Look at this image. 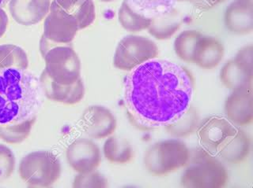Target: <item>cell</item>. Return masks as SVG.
Segmentation results:
<instances>
[{
	"label": "cell",
	"mask_w": 253,
	"mask_h": 188,
	"mask_svg": "<svg viewBox=\"0 0 253 188\" xmlns=\"http://www.w3.org/2000/svg\"><path fill=\"white\" fill-rule=\"evenodd\" d=\"M39 79L27 69H0V125L37 117L42 102Z\"/></svg>",
	"instance_id": "2"
},
{
	"label": "cell",
	"mask_w": 253,
	"mask_h": 188,
	"mask_svg": "<svg viewBox=\"0 0 253 188\" xmlns=\"http://www.w3.org/2000/svg\"><path fill=\"white\" fill-rule=\"evenodd\" d=\"M184 1L191 2L200 10H208L227 0H184Z\"/></svg>",
	"instance_id": "31"
},
{
	"label": "cell",
	"mask_w": 253,
	"mask_h": 188,
	"mask_svg": "<svg viewBox=\"0 0 253 188\" xmlns=\"http://www.w3.org/2000/svg\"><path fill=\"white\" fill-rule=\"evenodd\" d=\"M39 81L42 93L47 99L67 105H74L84 98L85 87L82 78L73 85H59L52 81L43 70Z\"/></svg>",
	"instance_id": "13"
},
{
	"label": "cell",
	"mask_w": 253,
	"mask_h": 188,
	"mask_svg": "<svg viewBox=\"0 0 253 188\" xmlns=\"http://www.w3.org/2000/svg\"><path fill=\"white\" fill-rule=\"evenodd\" d=\"M36 119L37 117H34L21 123L0 125V138L9 144L22 143L30 135Z\"/></svg>",
	"instance_id": "26"
},
{
	"label": "cell",
	"mask_w": 253,
	"mask_h": 188,
	"mask_svg": "<svg viewBox=\"0 0 253 188\" xmlns=\"http://www.w3.org/2000/svg\"><path fill=\"white\" fill-rule=\"evenodd\" d=\"M203 34L196 30H186L177 35L174 41V51L177 57L187 63H193L198 43Z\"/></svg>",
	"instance_id": "24"
},
{
	"label": "cell",
	"mask_w": 253,
	"mask_h": 188,
	"mask_svg": "<svg viewBox=\"0 0 253 188\" xmlns=\"http://www.w3.org/2000/svg\"><path fill=\"white\" fill-rule=\"evenodd\" d=\"M220 80L226 89L233 92L253 85V73L231 59L221 68Z\"/></svg>",
	"instance_id": "20"
},
{
	"label": "cell",
	"mask_w": 253,
	"mask_h": 188,
	"mask_svg": "<svg viewBox=\"0 0 253 188\" xmlns=\"http://www.w3.org/2000/svg\"><path fill=\"white\" fill-rule=\"evenodd\" d=\"M234 60L245 69L253 73V46H245L238 51Z\"/></svg>",
	"instance_id": "30"
},
{
	"label": "cell",
	"mask_w": 253,
	"mask_h": 188,
	"mask_svg": "<svg viewBox=\"0 0 253 188\" xmlns=\"http://www.w3.org/2000/svg\"><path fill=\"white\" fill-rule=\"evenodd\" d=\"M8 25V16L5 10L0 6V38L5 34Z\"/></svg>",
	"instance_id": "32"
},
{
	"label": "cell",
	"mask_w": 253,
	"mask_h": 188,
	"mask_svg": "<svg viewBox=\"0 0 253 188\" xmlns=\"http://www.w3.org/2000/svg\"><path fill=\"white\" fill-rule=\"evenodd\" d=\"M99 1H101V2H113V1H114V0H99Z\"/></svg>",
	"instance_id": "34"
},
{
	"label": "cell",
	"mask_w": 253,
	"mask_h": 188,
	"mask_svg": "<svg viewBox=\"0 0 253 188\" xmlns=\"http://www.w3.org/2000/svg\"><path fill=\"white\" fill-rule=\"evenodd\" d=\"M10 0H0V6H6L8 2H10Z\"/></svg>",
	"instance_id": "33"
},
{
	"label": "cell",
	"mask_w": 253,
	"mask_h": 188,
	"mask_svg": "<svg viewBox=\"0 0 253 188\" xmlns=\"http://www.w3.org/2000/svg\"><path fill=\"white\" fill-rule=\"evenodd\" d=\"M188 167L182 175L180 185L188 188H221L229 181L223 164L205 149L190 152Z\"/></svg>",
	"instance_id": "4"
},
{
	"label": "cell",
	"mask_w": 253,
	"mask_h": 188,
	"mask_svg": "<svg viewBox=\"0 0 253 188\" xmlns=\"http://www.w3.org/2000/svg\"><path fill=\"white\" fill-rule=\"evenodd\" d=\"M149 26V33L158 40L172 37L183 23V18L179 10L172 7L161 14L151 17Z\"/></svg>",
	"instance_id": "18"
},
{
	"label": "cell",
	"mask_w": 253,
	"mask_h": 188,
	"mask_svg": "<svg viewBox=\"0 0 253 188\" xmlns=\"http://www.w3.org/2000/svg\"><path fill=\"white\" fill-rule=\"evenodd\" d=\"M119 22L125 30L131 32L147 30L151 18L137 11L127 0H124L118 12Z\"/></svg>",
	"instance_id": "23"
},
{
	"label": "cell",
	"mask_w": 253,
	"mask_h": 188,
	"mask_svg": "<svg viewBox=\"0 0 253 188\" xmlns=\"http://www.w3.org/2000/svg\"><path fill=\"white\" fill-rule=\"evenodd\" d=\"M29 60L22 48L13 44L0 46V69L18 68L27 69Z\"/></svg>",
	"instance_id": "25"
},
{
	"label": "cell",
	"mask_w": 253,
	"mask_h": 188,
	"mask_svg": "<svg viewBox=\"0 0 253 188\" xmlns=\"http://www.w3.org/2000/svg\"><path fill=\"white\" fill-rule=\"evenodd\" d=\"M79 30L77 21L51 2L43 22V36L54 43L68 44Z\"/></svg>",
	"instance_id": "8"
},
{
	"label": "cell",
	"mask_w": 253,
	"mask_h": 188,
	"mask_svg": "<svg viewBox=\"0 0 253 188\" xmlns=\"http://www.w3.org/2000/svg\"><path fill=\"white\" fill-rule=\"evenodd\" d=\"M40 51L47 76L59 85H71L81 79V62L71 46L54 43L42 35Z\"/></svg>",
	"instance_id": "3"
},
{
	"label": "cell",
	"mask_w": 253,
	"mask_h": 188,
	"mask_svg": "<svg viewBox=\"0 0 253 188\" xmlns=\"http://www.w3.org/2000/svg\"><path fill=\"white\" fill-rule=\"evenodd\" d=\"M237 131L226 118L211 116L200 122L197 134L200 145L211 155L217 153L221 144Z\"/></svg>",
	"instance_id": "9"
},
{
	"label": "cell",
	"mask_w": 253,
	"mask_h": 188,
	"mask_svg": "<svg viewBox=\"0 0 253 188\" xmlns=\"http://www.w3.org/2000/svg\"><path fill=\"white\" fill-rule=\"evenodd\" d=\"M195 90L193 75L167 60H150L126 75L125 99L129 118L146 128L166 125L190 106Z\"/></svg>",
	"instance_id": "1"
},
{
	"label": "cell",
	"mask_w": 253,
	"mask_h": 188,
	"mask_svg": "<svg viewBox=\"0 0 253 188\" xmlns=\"http://www.w3.org/2000/svg\"><path fill=\"white\" fill-rule=\"evenodd\" d=\"M158 55V46L151 39L142 35H126L116 48L113 65L121 70L130 71Z\"/></svg>",
	"instance_id": "7"
},
{
	"label": "cell",
	"mask_w": 253,
	"mask_h": 188,
	"mask_svg": "<svg viewBox=\"0 0 253 188\" xmlns=\"http://www.w3.org/2000/svg\"><path fill=\"white\" fill-rule=\"evenodd\" d=\"M15 169V157L11 150L0 144V182L11 177Z\"/></svg>",
	"instance_id": "29"
},
{
	"label": "cell",
	"mask_w": 253,
	"mask_h": 188,
	"mask_svg": "<svg viewBox=\"0 0 253 188\" xmlns=\"http://www.w3.org/2000/svg\"><path fill=\"white\" fill-rule=\"evenodd\" d=\"M105 158L114 164H126L134 157L132 147L126 139L118 136H109L103 147Z\"/></svg>",
	"instance_id": "22"
},
{
	"label": "cell",
	"mask_w": 253,
	"mask_h": 188,
	"mask_svg": "<svg viewBox=\"0 0 253 188\" xmlns=\"http://www.w3.org/2000/svg\"><path fill=\"white\" fill-rule=\"evenodd\" d=\"M251 149V139L249 134L241 128L228 138L219 147L217 153L224 161L238 165L249 157Z\"/></svg>",
	"instance_id": "16"
},
{
	"label": "cell",
	"mask_w": 253,
	"mask_h": 188,
	"mask_svg": "<svg viewBox=\"0 0 253 188\" xmlns=\"http://www.w3.org/2000/svg\"><path fill=\"white\" fill-rule=\"evenodd\" d=\"M200 124V116L199 111L196 106L190 104V106L179 118L164 125L165 130L170 136L180 139L188 137L195 133Z\"/></svg>",
	"instance_id": "21"
},
{
	"label": "cell",
	"mask_w": 253,
	"mask_h": 188,
	"mask_svg": "<svg viewBox=\"0 0 253 188\" xmlns=\"http://www.w3.org/2000/svg\"><path fill=\"white\" fill-rule=\"evenodd\" d=\"M224 22L231 33H251L253 30V0H234L225 10Z\"/></svg>",
	"instance_id": "14"
},
{
	"label": "cell",
	"mask_w": 253,
	"mask_h": 188,
	"mask_svg": "<svg viewBox=\"0 0 253 188\" xmlns=\"http://www.w3.org/2000/svg\"><path fill=\"white\" fill-rule=\"evenodd\" d=\"M224 109L228 120L236 125L242 127L253 123V85L233 91L225 100Z\"/></svg>",
	"instance_id": "12"
},
{
	"label": "cell",
	"mask_w": 253,
	"mask_h": 188,
	"mask_svg": "<svg viewBox=\"0 0 253 188\" xmlns=\"http://www.w3.org/2000/svg\"><path fill=\"white\" fill-rule=\"evenodd\" d=\"M52 0H10L9 10L12 18L22 26L42 22L49 13Z\"/></svg>",
	"instance_id": "15"
},
{
	"label": "cell",
	"mask_w": 253,
	"mask_h": 188,
	"mask_svg": "<svg viewBox=\"0 0 253 188\" xmlns=\"http://www.w3.org/2000/svg\"><path fill=\"white\" fill-rule=\"evenodd\" d=\"M66 157L70 166L78 173L96 170L101 161L98 146L93 140L85 138L72 142L67 147Z\"/></svg>",
	"instance_id": "10"
},
{
	"label": "cell",
	"mask_w": 253,
	"mask_h": 188,
	"mask_svg": "<svg viewBox=\"0 0 253 188\" xmlns=\"http://www.w3.org/2000/svg\"><path fill=\"white\" fill-rule=\"evenodd\" d=\"M190 152L184 142L167 139L150 146L145 152L143 163L149 173L161 177L187 166Z\"/></svg>",
	"instance_id": "5"
},
{
	"label": "cell",
	"mask_w": 253,
	"mask_h": 188,
	"mask_svg": "<svg viewBox=\"0 0 253 188\" xmlns=\"http://www.w3.org/2000/svg\"><path fill=\"white\" fill-rule=\"evenodd\" d=\"M51 2L77 21L79 30L89 27L96 19L93 0H52Z\"/></svg>",
	"instance_id": "19"
},
{
	"label": "cell",
	"mask_w": 253,
	"mask_h": 188,
	"mask_svg": "<svg viewBox=\"0 0 253 188\" xmlns=\"http://www.w3.org/2000/svg\"><path fill=\"white\" fill-rule=\"evenodd\" d=\"M20 177L30 188H48L59 180L61 164L51 151H35L20 161Z\"/></svg>",
	"instance_id": "6"
},
{
	"label": "cell",
	"mask_w": 253,
	"mask_h": 188,
	"mask_svg": "<svg viewBox=\"0 0 253 188\" xmlns=\"http://www.w3.org/2000/svg\"><path fill=\"white\" fill-rule=\"evenodd\" d=\"M133 7L143 15L151 18L174 7L184 0H127Z\"/></svg>",
	"instance_id": "27"
},
{
	"label": "cell",
	"mask_w": 253,
	"mask_h": 188,
	"mask_svg": "<svg viewBox=\"0 0 253 188\" xmlns=\"http://www.w3.org/2000/svg\"><path fill=\"white\" fill-rule=\"evenodd\" d=\"M82 127L88 136L95 139L108 138L117 129V119L108 108L103 106L87 107L82 116Z\"/></svg>",
	"instance_id": "11"
},
{
	"label": "cell",
	"mask_w": 253,
	"mask_h": 188,
	"mask_svg": "<svg viewBox=\"0 0 253 188\" xmlns=\"http://www.w3.org/2000/svg\"><path fill=\"white\" fill-rule=\"evenodd\" d=\"M109 186L106 177L97 171L78 173L73 181L75 188H105Z\"/></svg>",
	"instance_id": "28"
},
{
	"label": "cell",
	"mask_w": 253,
	"mask_h": 188,
	"mask_svg": "<svg viewBox=\"0 0 253 188\" xmlns=\"http://www.w3.org/2000/svg\"><path fill=\"white\" fill-rule=\"evenodd\" d=\"M224 46L213 36L202 35L196 47L193 63L202 69H214L223 60Z\"/></svg>",
	"instance_id": "17"
}]
</instances>
